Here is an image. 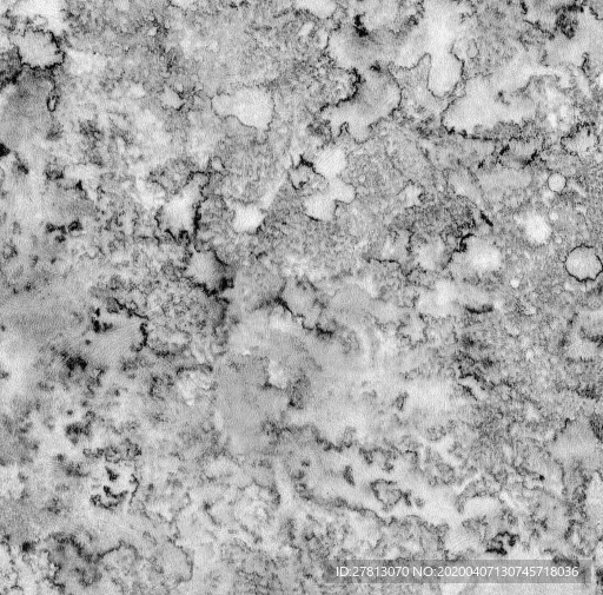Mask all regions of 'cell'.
<instances>
[{
  "label": "cell",
  "instance_id": "2e32d148",
  "mask_svg": "<svg viewBox=\"0 0 603 595\" xmlns=\"http://www.w3.org/2000/svg\"><path fill=\"white\" fill-rule=\"evenodd\" d=\"M414 504L419 509H422V508H424V506H426V502H424V500L420 499V498H416L414 500Z\"/></svg>",
  "mask_w": 603,
  "mask_h": 595
},
{
  "label": "cell",
  "instance_id": "8fae6325",
  "mask_svg": "<svg viewBox=\"0 0 603 595\" xmlns=\"http://www.w3.org/2000/svg\"><path fill=\"white\" fill-rule=\"evenodd\" d=\"M480 181L483 188L489 190L525 188L532 181V175L526 170L505 167L501 170L498 169L481 175Z\"/></svg>",
  "mask_w": 603,
  "mask_h": 595
},
{
  "label": "cell",
  "instance_id": "277c9868",
  "mask_svg": "<svg viewBox=\"0 0 603 595\" xmlns=\"http://www.w3.org/2000/svg\"><path fill=\"white\" fill-rule=\"evenodd\" d=\"M400 42L401 32L368 31L359 25L346 24L331 38V58L340 69L359 75L376 65H392Z\"/></svg>",
  "mask_w": 603,
  "mask_h": 595
},
{
  "label": "cell",
  "instance_id": "6da1fadb",
  "mask_svg": "<svg viewBox=\"0 0 603 595\" xmlns=\"http://www.w3.org/2000/svg\"><path fill=\"white\" fill-rule=\"evenodd\" d=\"M465 18L459 0H423L417 21L401 32L399 51L390 68L412 69L428 57V88L436 98L448 99L461 83L465 68L454 52Z\"/></svg>",
  "mask_w": 603,
  "mask_h": 595
},
{
  "label": "cell",
  "instance_id": "4fadbf2b",
  "mask_svg": "<svg viewBox=\"0 0 603 595\" xmlns=\"http://www.w3.org/2000/svg\"><path fill=\"white\" fill-rule=\"evenodd\" d=\"M541 144L539 138L538 140L534 138V140L529 141H510L508 144L507 155L503 157L509 158L510 162L518 164L516 167H519L520 164H525L529 160H532L536 152L540 150Z\"/></svg>",
  "mask_w": 603,
  "mask_h": 595
},
{
  "label": "cell",
  "instance_id": "8992f818",
  "mask_svg": "<svg viewBox=\"0 0 603 595\" xmlns=\"http://www.w3.org/2000/svg\"><path fill=\"white\" fill-rule=\"evenodd\" d=\"M501 264L502 255L498 247L480 237L472 236L453 254L449 269L455 280L467 281L472 277L494 273L500 269Z\"/></svg>",
  "mask_w": 603,
  "mask_h": 595
},
{
  "label": "cell",
  "instance_id": "7c38bea8",
  "mask_svg": "<svg viewBox=\"0 0 603 595\" xmlns=\"http://www.w3.org/2000/svg\"><path fill=\"white\" fill-rule=\"evenodd\" d=\"M562 145L571 154L583 156L598 145V137L592 129L581 128L573 135L563 138Z\"/></svg>",
  "mask_w": 603,
  "mask_h": 595
},
{
  "label": "cell",
  "instance_id": "ba28073f",
  "mask_svg": "<svg viewBox=\"0 0 603 595\" xmlns=\"http://www.w3.org/2000/svg\"><path fill=\"white\" fill-rule=\"evenodd\" d=\"M19 55L32 68L46 69L63 61L58 46L49 33L31 30L25 33L18 44Z\"/></svg>",
  "mask_w": 603,
  "mask_h": 595
},
{
  "label": "cell",
  "instance_id": "7a4b0ae2",
  "mask_svg": "<svg viewBox=\"0 0 603 595\" xmlns=\"http://www.w3.org/2000/svg\"><path fill=\"white\" fill-rule=\"evenodd\" d=\"M538 104L496 75L477 76L465 84L463 95L442 112V125L455 134H472L501 124H523L533 119Z\"/></svg>",
  "mask_w": 603,
  "mask_h": 595
},
{
  "label": "cell",
  "instance_id": "9a60e30c",
  "mask_svg": "<svg viewBox=\"0 0 603 595\" xmlns=\"http://www.w3.org/2000/svg\"><path fill=\"white\" fill-rule=\"evenodd\" d=\"M547 184L548 188L551 189L553 193L559 194L565 190L567 178L562 174L555 173L548 177Z\"/></svg>",
  "mask_w": 603,
  "mask_h": 595
},
{
  "label": "cell",
  "instance_id": "e0dca14e",
  "mask_svg": "<svg viewBox=\"0 0 603 595\" xmlns=\"http://www.w3.org/2000/svg\"><path fill=\"white\" fill-rule=\"evenodd\" d=\"M383 471L387 473H392L394 471V466L392 464H389V462H386V465H384L383 467Z\"/></svg>",
  "mask_w": 603,
  "mask_h": 595
},
{
  "label": "cell",
  "instance_id": "52a82bcc",
  "mask_svg": "<svg viewBox=\"0 0 603 595\" xmlns=\"http://www.w3.org/2000/svg\"><path fill=\"white\" fill-rule=\"evenodd\" d=\"M583 0H522L523 18L543 32L553 33L566 13L582 5Z\"/></svg>",
  "mask_w": 603,
  "mask_h": 595
},
{
  "label": "cell",
  "instance_id": "5bb4252c",
  "mask_svg": "<svg viewBox=\"0 0 603 595\" xmlns=\"http://www.w3.org/2000/svg\"><path fill=\"white\" fill-rule=\"evenodd\" d=\"M526 234L529 241L536 244H545L552 237V227L545 218L533 216L526 224Z\"/></svg>",
  "mask_w": 603,
  "mask_h": 595
},
{
  "label": "cell",
  "instance_id": "3957f363",
  "mask_svg": "<svg viewBox=\"0 0 603 595\" xmlns=\"http://www.w3.org/2000/svg\"><path fill=\"white\" fill-rule=\"evenodd\" d=\"M355 94L328 111L334 130L346 125L359 143L369 140L374 125L394 114L402 103V91L387 65L361 72Z\"/></svg>",
  "mask_w": 603,
  "mask_h": 595
},
{
  "label": "cell",
  "instance_id": "9c48e42d",
  "mask_svg": "<svg viewBox=\"0 0 603 595\" xmlns=\"http://www.w3.org/2000/svg\"><path fill=\"white\" fill-rule=\"evenodd\" d=\"M565 269L575 280L594 281L602 273V262L595 249L581 246L567 255Z\"/></svg>",
  "mask_w": 603,
  "mask_h": 595
},
{
  "label": "cell",
  "instance_id": "30bf717a",
  "mask_svg": "<svg viewBox=\"0 0 603 595\" xmlns=\"http://www.w3.org/2000/svg\"><path fill=\"white\" fill-rule=\"evenodd\" d=\"M188 270L194 281L210 290L220 288L224 281L225 271L222 263L216 259L214 254L205 253V251L192 257Z\"/></svg>",
  "mask_w": 603,
  "mask_h": 595
},
{
  "label": "cell",
  "instance_id": "5b68a950",
  "mask_svg": "<svg viewBox=\"0 0 603 595\" xmlns=\"http://www.w3.org/2000/svg\"><path fill=\"white\" fill-rule=\"evenodd\" d=\"M573 22L566 29H556L546 44L545 66L574 65L582 68L588 58H600L602 23L588 6L575 10Z\"/></svg>",
  "mask_w": 603,
  "mask_h": 595
}]
</instances>
